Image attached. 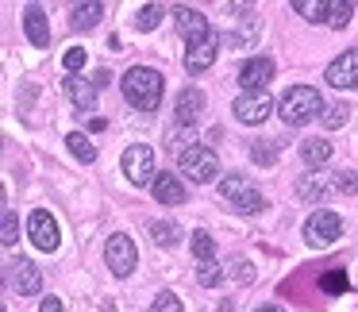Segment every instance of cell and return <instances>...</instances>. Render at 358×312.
<instances>
[{"mask_svg":"<svg viewBox=\"0 0 358 312\" xmlns=\"http://www.w3.org/2000/svg\"><path fill=\"white\" fill-rule=\"evenodd\" d=\"M120 85H124L127 104L139 108V112H155L158 104H162V93H166V81L155 66H131V70L120 78Z\"/></svg>","mask_w":358,"mask_h":312,"instance_id":"obj_1","label":"cell"},{"mask_svg":"<svg viewBox=\"0 0 358 312\" xmlns=\"http://www.w3.org/2000/svg\"><path fill=\"white\" fill-rule=\"evenodd\" d=\"M324 97L316 93L312 85H293L285 97H281V104H278V116L285 120L289 127H301V124H308V120H316V116H324Z\"/></svg>","mask_w":358,"mask_h":312,"instance_id":"obj_2","label":"cell"},{"mask_svg":"<svg viewBox=\"0 0 358 312\" xmlns=\"http://www.w3.org/2000/svg\"><path fill=\"white\" fill-rule=\"evenodd\" d=\"M258 35H262L258 12L250 8V4H239V8L231 4V24H227V31H224V47L250 50V47H258Z\"/></svg>","mask_w":358,"mask_h":312,"instance_id":"obj_3","label":"cell"},{"mask_svg":"<svg viewBox=\"0 0 358 312\" xmlns=\"http://www.w3.org/2000/svg\"><path fill=\"white\" fill-rule=\"evenodd\" d=\"M220 197H224L235 212H243V216H255V212L266 208V197L258 193L243 173H227V178H220Z\"/></svg>","mask_w":358,"mask_h":312,"instance_id":"obj_4","label":"cell"},{"mask_svg":"<svg viewBox=\"0 0 358 312\" xmlns=\"http://www.w3.org/2000/svg\"><path fill=\"white\" fill-rule=\"evenodd\" d=\"M178 170L185 181H193V185H208V181L220 178V158L212 147H193L189 155L178 158Z\"/></svg>","mask_w":358,"mask_h":312,"instance_id":"obj_5","label":"cell"},{"mask_svg":"<svg viewBox=\"0 0 358 312\" xmlns=\"http://www.w3.org/2000/svg\"><path fill=\"white\" fill-rule=\"evenodd\" d=\"M120 166H124V178L131 181V185H155L158 181V170H155V150L147 147V143H131V147L124 150V158H120Z\"/></svg>","mask_w":358,"mask_h":312,"instance_id":"obj_6","label":"cell"},{"mask_svg":"<svg viewBox=\"0 0 358 312\" xmlns=\"http://www.w3.org/2000/svg\"><path fill=\"white\" fill-rule=\"evenodd\" d=\"M339 235H343V216L331 212V208H320V212H312V216L304 220V243L316 247V250L339 243Z\"/></svg>","mask_w":358,"mask_h":312,"instance_id":"obj_7","label":"cell"},{"mask_svg":"<svg viewBox=\"0 0 358 312\" xmlns=\"http://www.w3.org/2000/svg\"><path fill=\"white\" fill-rule=\"evenodd\" d=\"M273 108H278V104H273V97L266 93V89H258V93H239V97H235V120H239V124H247V127L266 124Z\"/></svg>","mask_w":358,"mask_h":312,"instance_id":"obj_8","label":"cell"},{"mask_svg":"<svg viewBox=\"0 0 358 312\" xmlns=\"http://www.w3.org/2000/svg\"><path fill=\"white\" fill-rule=\"evenodd\" d=\"M104 258H108V270L116 274V278H127V274H135V262H139V255H135L131 235H124V232L108 235V243H104Z\"/></svg>","mask_w":358,"mask_h":312,"instance_id":"obj_9","label":"cell"},{"mask_svg":"<svg viewBox=\"0 0 358 312\" xmlns=\"http://www.w3.org/2000/svg\"><path fill=\"white\" fill-rule=\"evenodd\" d=\"M8 289L20 297H35L43 293V274L35 262H27V258H12L8 262Z\"/></svg>","mask_w":358,"mask_h":312,"instance_id":"obj_10","label":"cell"},{"mask_svg":"<svg viewBox=\"0 0 358 312\" xmlns=\"http://www.w3.org/2000/svg\"><path fill=\"white\" fill-rule=\"evenodd\" d=\"M27 232H31V243L39 250H47V255H55L58 243H62V235H58V220L50 216L47 208H35L31 220H27Z\"/></svg>","mask_w":358,"mask_h":312,"instance_id":"obj_11","label":"cell"},{"mask_svg":"<svg viewBox=\"0 0 358 312\" xmlns=\"http://www.w3.org/2000/svg\"><path fill=\"white\" fill-rule=\"evenodd\" d=\"M173 27H178V35L189 43V47H196V43H204L212 35L208 20H204L196 8H185V4H178V8H173Z\"/></svg>","mask_w":358,"mask_h":312,"instance_id":"obj_12","label":"cell"},{"mask_svg":"<svg viewBox=\"0 0 358 312\" xmlns=\"http://www.w3.org/2000/svg\"><path fill=\"white\" fill-rule=\"evenodd\" d=\"M273 58L270 55H258V58H247V62L239 66V85H243V93H258V89H266L270 85V78H273Z\"/></svg>","mask_w":358,"mask_h":312,"instance_id":"obj_13","label":"cell"},{"mask_svg":"<svg viewBox=\"0 0 358 312\" xmlns=\"http://www.w3.org/2000/svg\"><path fill=\"white\" fill-rule=\"evenodd\" d=\"M327 85H335V89H358V47L343 50V55L327 66Z\"/></svg>","mask_w":358,"mask_h":312,"instance_id":"obj_14","label":"cell"},{"mask_svg":"<svg viewBox=\"0 0 358 312\" xmlns=\"http://www.w3.org/2000/svg\"><path fill=\"white\" fill-rule=\"evenodd\" d=\"M335 193V178H327L324 170H308L296 178V197L301 201H327Z\"/></svg>","mask_w":358,"mask_h":312,"instance_id":"obj_15","label":"cell"},{"mask_svg":"<svg viewBox=\"0 0 358 312\" xmlns=\"http://www.w3.org/2000/svg\"><path fill=\"white\" fill-rule=\"evenodd\" d=\"M201 112H204V93H201V89H196V85L181 89V93H178V104H173V116H178V124H181V127H193Z\"/></svg>","mask_w":358,"mask_h":312,"instance_id":"obj_16","label":"cell"},{"mask_svg":"<svg viewBox=\"0 0 358 312\" xmlns=\"http://www.w3.org/2000/svg\"><path fill=\"white\" fill-rule=\"evenodd\" d=\"M216 55H220V39H216V35H208L204 43H196V47H189V50H185V70H189V73H204V70H212Z\"/></svg>","mask_w":358,"mask_h":312,"instance_id":"obj_17","label":"cell"},{"mask_svg":"<svg viewBox=\"0 0 358 312\" xmlns=\"http://www.w3.org/2000/svg\"><path fill=\"white\" fill-rule=\"evenodd\" d=\"M155 201L158 204H185V178H178L173 170H162L155 181Z\"/></svg>","mask_w":358,"mask_h":312,"instance_id":"obj_18","label":"cell"},{"mask_svg":"<svg viewBox=\"0 0 358 312\" xmlns=\"http://www.w3.org/2000/svg\"><path fill=\"white\" fill-rule=\"evenodd\" d=\"M24 31L31 39V47H50V24H47V12L39 4H27L24 8Z\"/></svg>","mask_w":358,"mask_h":312,"instance_id":"obj_19","label":"cell"},{"mask_svg":"<svg viewBox=\"0 0 358 312\" xmlns=\"http://www.w3.org/2000/svg\"><path fill=\"white\" fill-rule=\"evenodd\" d=\"M66 97L85 112V108H93V104H96V85H93V81H85V78H66Z\"/></svg>","mask_w":358,"mask_h":312,"instance_id":"obj_20","label":"cell"},{"mask_svg":"<svg viewBox=\"0 0 358 312\" xmlns=\"http://www.w3.org/2000/svg\"><path fill=\"white\" fill-rule=\"evenodd\" d=\"M301 155H304V166H308V170H320V166H327V158H331V139H327V135L304 139Z\"/></svg>","mask_w":358,"mask_h":312,"instance_id":"obj_21","label":"cell"},{"mask_svg":"<svg viewBox=\"0 0 358 312\" xmlns=\"http://www.w3.org/2000/svg\"><path fill=\"white\" fill-rule=\"evenodd\" d=\"M101 16H104V4H73V31H89V27H96L101 24Z\"/></svg>","mask_w":358,"mask_h":312,"instance_id":"obj_22","label":"cell"},{"mask_svg":"<svg viewBox=\"0 0 358 312\" xmlns=\"http://www.w3.org/2000/svg\"><path fill=\"white\" fill-rule=\"evenodd\" d=\"M166 147H170L173 150V155H189V150H193V147H201V143H196V132H193V127H170V135H166Z\"/></svg>","mask_w":358,"mask_h":312,"instance_id":"obj_23","label":"cell"},{"mask_svg":"<svg viewBox=\"0 0 358 312\" xmlns=\"http://www.w3.org/2000/svg\"><path fill=\"white\" fill-rule=\"evenodd\" d=\"M293 12L304 16L308 24H324L331 16V4H324V0H293Z\"/></svg>","mask_w":358,"mask_h":312,"instance_id":"obj_24","label":"cell"},{"mask_svg":"<svg viewBox=\"0 0 358 312\" xmlns=\"http://www.w3.org/2000/svg\"><path fill=\"white\" fill-rule=\"evenodd\" d=\"M150 239H155L162 250H170V247H178V243H181V227L178 224H166V220H155V224H150Z\"/></svg>","mask_w":358,"mask_h":312,"instance_id":"obj_25","label":"cell"},{"mask_svg":"<svg viewBox=\"0 0 358 312\" xmlns=\"http://www.w3.org/2000/svg\"><path fill=\"white\" fill-rule=\"evenodd\" d=\"M162 16H166L162 4H143V8L135 12V27H139V31H155V27L162 24Z\"/></svg>","mask_w":358,"mask_h":312,"instance_id":"obj_26","label":"cell"},{"mask_svg":"<svg viewBox=\"0 0 358 312\" xmlns=\"http://www.w3.org/2000/svg\"><path fill=\"white\" fill-rule=\"evenodd\" d=\"M320 120H324L327 132H335V127H343V124L350 120V104H347V101H331V104L324 108V116H320Z\"/></svg>","mask_w":358,"mask_h":312,"instance_id":"obj_27","label":"cell"},{"mask_svg":"<svg viewBox=\"0 0 358 312\" xmlns=\"http://www.w3.org/2000/svg\"><path fill=\"white\" fill-rule=\"evenodd\" d=\"M227 281H235V285H250V281H255V266H250L247 258H227Z\"/></svg>","mask_w":358,"mask_h":312,"instance_id":"obj_28","label":"cell"},{"mask_svg":"<svg viewBox=\"0 0 358 312\" xmlns=\"http://www.w3.org/2000/svg\"><path fill=\"white\" fill-rule=\"evenodd\" d=\"M66 143H70L73 158H81V162H96V147H93V143H89V135L73 132V135H66Z\"/></svg>","mask_w":358,"mask_h":312,"instance_id":"obj_29","label":"cell"},{"mask_svg":"<svg viewBox=\"0 0 358 312\" xmlns=\"http://www.w3.org/2000/svg\"><path fill=\"white\" fill-rule=\"evenodd\" d=\"M193 255L201 258V262H212V255H216V239H212L208 232H193Z\"/></svg>","mask_w":358,"mask_h":312,"instance_id":"obj_30","label":"cell"},{"mask_svg":"<svg viewBox=\"0 0 358 312\" xmlns=\"http://www.w3.org/2000/svg\"><path fill=\"white\" fill-rule=\"evenodd\" d=\"M227 278V270H220V262H201L196 266V281H201V285H220V281Z\"/></svg>","mask_w":358,"mask_h":312,"instance_id":"obj_31","label":"cell"},{"mask_svg":"<svg viewBox=\"0 0 358 312\" xmlns=\"http://www.w3.org/2000/svg\"><path fill=\"white\" fill-rule=\"evenodd\" d=\"M350 16H355V4H350V0H331V16H327V24H331V27H347Z\"/></svg>","mask_w":358,"mask_h":312,"instance_id":"obj_32","label":"cell"},{"mask_svg":"<svg viewBox=\"0 0 358 312\" xmlns=\"http://www.w3.org/2000/svg\"><path fill=\"white\" fill-rule=\"evenodd\" d=\"M16 239H20V220H16V212H12V208H4V224H0V243H4V247H12Z\"/></svg>","mask_w":358,"mask_h":312,"instance_id":"obj_33","label":"cell"},{"mask_svg":"<svg viewBox=\"0 0 358 312\" xmlns=\"http://www.w3.org/2000/svg\"><path fill=\"white\" fill-rule=\"evenodd\" d=\"M150 312H185V304H181L178 293H158L155 304H150Z\"/></svg>","mask_w":358,"mask_h":312,"instance_id":"obj_34","label":"cell"},{"mask_svg":"<svg viewBox=\"0 0 358 312\" xmlns=\"http://www.w3.org/2000/svg\"><path fill=\"white\" fill-rule=\"evenodd\" d=\"M335 189L339 193H358V170H335Z\"/></svg>","mask_w":358,"mask_h":312,"instance_id":"obj_35","label":"cell"},{"mask_svg":"<svg viewBox=\"0 0 358 312\" xmlns=\"http://www.w3.org/2000/svg\"><path fill=\"white\" fill-rule=\"evenodd\" d=\"M250 158H255L258 166H273L278 150H273V147H266V143H255V147H250Z\"/></svg>","mask_w":358,"mask_h":312,"instance_id":"obj_36","label":"cell"},{"mask_svg":"<svg viewBox=\"0 0 358 312\" xmlns=\"http://www.w3.org/2000/svg\"><path fill=\"white\" fill-rule=\"evenodd\" d=\"M62 66H66V70H81V66H85V47H70V50H66V58H62Z\"/></svg>","mask_w":358,"mask_h":312,"instance_id":"obj_37","label":"cell"},{"mask_svg":"<svg viewBox=\"0 0 358 312\" xmlns=\"http://www.w3.org/2000/svg\"><path fill=\"white\" fill-rule=\"evenodd\" d=\"M324 289H327V293H343V289H347V278H343V270L324 274Z\"/></svg>","mask_w":358,"mask_h":312,"instance_id":"obj_38","label":"cell"},{"mask_svg":"<svg viewBox=\"0 0 358 312\" xmlns=\"http://www.w3.org/2000/svg\"><path fill=\"white\" fill-rule=\"evenodd\" d=\"M39 312H62V301H58V297H43Z\"/></svg>","mask_w":358,"mask_h":312,"instance_id":"obj_39","label":"cell"},{"mask_svg":"<svg viewBox=\"0 0 358 312\" xmlns=\"http://www.w3.org/2000/svg\"><path fill=\"white\" fill-rule=\"evenodd\" d=\"M89 81H93L96 89H104V85H108V81H112V73H108V70H96V73H93V78H89Z\"/></svg>","mask_w":358,"mask_h":312,"instance_id":"obj_40","label":"cell"},{"mask_svg":"<svg viewBox=\"0 0 358 312\" xmlns=\"http://www.w3.org/2000/svg\"><path fill=\"white\" fill-rule=\"evenodd\" d=\"M255 312H285L281 304H262V309H255Z\"/></svg>","mask_w":358,"mask_h":312,"instance_id":"obj_41","label":"cell"}]
</instances>
